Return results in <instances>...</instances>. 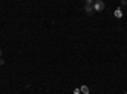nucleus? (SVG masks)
Instances as JSON below:
<instances>
[{"mask_svg": "<svg viewBox=\"0 0 127 94\" xmlns=\"http://www.w3.org/2000/svg\"><path fill=\"white\" fill-rule=\"evenodd\" d=\"M104 6H105V4L102 0H98V1H95L93 4V8H94L95 12H102V10H104Z\"/></svg>", "mask_w": 127, "mask_h": 94, "instance_id": "1", "label": "nucleus"}, {"mask_svg": "<svg viewBox=\"0 0 127 94\" xmlns=\"http://www.w3.org/2000/svg\"><path fill=\"white\" fill-rule=\"evenodd\" d=\"M1 55H3V51H1V48H0V59H1Z\"/></svg>", "mask_w": 127, "mask_h": 94, "instance_id": "9", "label": "nucleus"}, {"mask_svg": "<svg viewBox=\"0 0 127 94\" xmlns=\"http://www.w3.org/2000/svg\"><path fill=\"white\" fill-rule=\"evenodd\" d=\"M84 10H85L88 14H92L94 12V8H93V5H85L84 6Z\"/></svg>", "mask_w": 127, "mask_h": 94, "instance_id": "2", "label": "nucleus"}, {"mask_svg": "<svg viewBox=\"0 0 127 94\" xmlns=\"http://www.w3.org/2000/svg\"><path fill=\"white\" fill-rule=\"evenodd\" d=\"M126 4H127L126 0H122V1H121V5H126Z\"/></svg>", "mask_w": 127, "mask_h": 94, "instance_id": "8", "label": "nucleus"}, {"mask_svg": "<svg viewBox=\"0 0 127 94\" xmlns=\"http://www.w3.org/2000/svg\"><path fill=\"white\" fill-rule=\"evenodd\" d=\"M125 94H127V92H126V93H125Z\"/></svg>", "mask_w": 127, "mask_h": 94, "instance_id": "10", "label": "nucleus"}, {"mask_svg": "<svg viewBox=\"0 0 127 94\" xmlns=\"http://www.w3.org/2000/svg\"><path fill=\"white\" fill-rule=\"evenodd\" d=\"M122 10H121V8H117V9H116L114 10V17L116 18H122Z\"/></svg>", "mask_w": 127, "mask_h": 94, "instance_id": "3", "label": "nucleus"}, {"mask_svg": "<svg viewBox=\"0 0 127 94\" xmlns=\"http://www.w3.org/2000/svg\"><path fill=\"white\" fill-rule=\"evenodd\" d=\"M80 92H83V94H88L89 93V88L87 85H81L80 87Z\"/></svg>", "mask_w": 127, "mask_h": 94, "instance_id": "4", "label": "nucleus"}, {"mask_svg": "<svg viewBox=\"0 0 127 94\" xmlns=\"http://www.w3.org/2000/svg\"><path fill=\"white\" fill-rule=\"evenodd\" d=\"M4 62H5V61H4L3 59H0V66H3V65H4Z\"/></svg>", "mask_w": 127, "mask_h": 94, "instance_id": "7", "label": "nucleus"}, {"mask_svg": "<svg viewBox=\"0 0 127 94\" xmlns=\"http://www.w3.org/2000/svg\"><path fill=\"white\" fill-rule=\"evenodd\" d=\"M74 94H80V88H76L75 90H74Z\"/></svg>", "mask_w": 127, "mask_h": 94, "instance_id": "6", "label": "nucleus"}, {"mask_svg": "<svg viewBox=\"0 0 127 94\" xmlns=\"http://www.w3.org/2000/svg\"><path fill=\"white\" fill-rule=\"evenodd\" d=\"M94 3L92 1V0H87V3H85V5H93Z\"/></svg>", "mask_w": 127, "mask_h": 94, "instance_id": "5", "label": "nucleus"}]
</instances>
